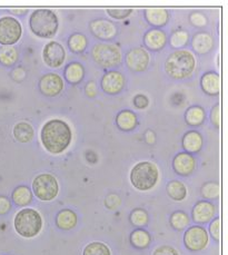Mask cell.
Masks as SVG:
<instances>
[{
  "mask_svg": "<svg viewBox=\"0 0 228 255\" xmlns=\"http://www.w3.org/2000/svg\"><path fill=\"white\" fill-rule=\"evenodd\" d=\"M71 128L61 120H50L42 127L40 138L42 146L51 154H60L70 145Z\"/></svg>",
  "mask_w": 228,
  "mask_h": 255,
  "instance_id": "1",
  "label": "cell"
},
{
  "mask_svg": "<svg viewBox=\"0 0 228 255\" xmlns=\"http://www.w3.org/2000/svg\"><path fill=\"white\" fill-rule=\"evenodd\" d=\"M29 26L31 31L40 38H53L58 30L59 21L50 9H37L31 13Z\"/></svg>",
  "mask_w": 228,
  "mask_h": 255,
  "instance_id": "2",
  "label": "cell"
},
{
  "mask_svg": "<svg viewBox=\"0 0 228 255\" xmlns=\"http://www.w3.org/2000/svg\"><path fill=\"white\" fill-rule=\"evenodd\" d=\"M196 67L194 55L188 50H176L170 54L166 60L165 69L174 79H184L188 77Z\"/></svg>",
  "mask_w": 228,
  "mask_h": 255,
  "instance_id": "3",
  "label": "cell"
},
{
  "mask_svg": "<svg viewBox=\"0 0 228 255\" xmlns=\"http://www.w3.org/2000/svg\"><path fill=\"white\" fill-rule=\"evenodd\" d=\"M158 168L150 162H140L131 169V184L139 191H148L158 182Z\"/></svg>",
  "mask_w": 228,
  "mask_h": 255,
  "instance_id": "4",
  "label": "cell"
},
{
  "mask_svg": "<svg viewBox=\"0 0 228 255\" xmlns=\"http://www.w3.org/2000/svg\"><path fill=\"white\" fill-rule=\"evenodd\" d=\"M42 229V219L37 211L23 209L15 217V230L22 238H35Z\"/></svg>",
  "mask_w": 228,
  "mask_h": 255,
  "instance_id": "5",
  "label": "cell"
},
{
  "mask_svg": "<svg viewBox=\"0 0 228 255\" xmlns=\"http://www.w3.org/2000/svg\"><path fill=\"white\" fill-rule=\"evenodd\" d=\"M93 58L96 63L104 68L116 67L120 64V50L115 45L97 44L92 50Z\"/></svg>",
  "mask_w": 228,
  "mask_h": 255,
  "instance_id": "6",
  "label": "cell"
},
{
  "mask_svg": "<svg viewBox=\"0 0 228 255\" xmlns=\"http://www.w3.org/2000/svg\"><path fill=\"white\" fill-rule=\"evenodd\" d=\"M32 190L39 200L51 201L58 194L59 185L53 175L45 173L35 177L32 182Z\"/></svg>",
  "mask_w": 228,
  "mask_h": 255,
  "instance_id": "7",
  "label": "cell"
},
{
  "mask_svg": "<svg viewBox=\"0 0 228 255\" xmlns=\"http://www.w3.org/2000/svg\"><path fill=\"white\" fill-rule=\"evenodd\" d=\"M22 28L16 18L4 16L0 18V45L12 46L20 39Z\"/></svg>",
  "mask_w": 228,
  "mask_h": 255,
  "instance_id": "8",
  "label": "cell"
},
{
  "mask_svg": "<svg viewBox=\"0 0 228 255\" xmlns=\"http://www.w3.org/2000/svg\"><path fill=\"white\" fill-rule=\"evenodd\" d=\"M185 245L191 251H201L208 243V234L202 226H192L184 236Z\"/></svg>",
  "mask_w": 228,
  "mask_h": 255,
  "instance_id": "9",
  "label": "cell"
},
{
  "mask_svg": "<svg viewBox=\"0 0 228 255\" xmlns=\"http://www.w3.org/2000/svg\"><path fill=\"white\" fill-rule=\"evenodd\" d=\"M42 58L49 67H59L63 65L66 58V51L63 45L57 41H49L48 44H46L44 51H42Z\"/></svg>",
  "mask_w": 228,
  "mask_h": 255,
  "instance_id": "10",
  "label": "cell"
},
{
  "mask_svg": "<svg viewBox=\"0 0 228 255\" xmlns=\"http://www.w3.org/2000/svg\"><path fill=\"white\" fill-rule=\"evenodd\" d=\"M40 92L47 97H54L59 95L64 89V82L59 75L49 73L42 76L39 80Z\"/></svg>",
  "mask_w": 228,
  "mask_h": 255,
  "instance_id": "11",
  "label": "cell"
},
{
  "mask_svg": "<svg viewBox=\"0 0 228 255\" xmlns=\"http://www.w3.org/2000/svg\"><path fill=\"white\" fill-rule=\"evenodd\" d=\"M127 67L132 72H144L148 67L149 55L142 48H132L126 57Z\"/></svg>",
  "mask_w": 228,
  "mask_h": 255,
  "instance_id": "12",
  "label": "cell"
},
{
  "mask_svg": "<svg viewBox=\"0 0 228 255\" xmlns=\"http://www.w3.org/2000/svg\"><path fill=\"white\" fill-rule=\"evenodd\" d=\"M123 86H125V77L119 72H108L104 75L102 79V87L104 91L111 95H115V94L120 93L122 91Z\"/></svg>",
  "mask_w": 228,
  "mask_h": 255,
  "instance_id": "13",
  "label": "cell"
},
{
  "mask_svg": "<svg viewBox=\"0 0 228 255\" xmlns=\"http://www.w3.org/2000/svg\"><path fill=\"white\" fill-rule=\"evenodd\" d=\"M90 30L99 39L109 40L116 35V26L106 19H97L90 22Z\"/></svg>",
  "mask_w": 228,
  "mask_h": 255,
  "instance_id": "14",
  "label": "cell"
},
{
  "mask_svg": "<svg viewBox=\"0 0 228 255\" xmlns=\"http://www.w3.org/2000/svg\"><path fill=\"white\" fill-rule=\"evenodd\" d=\"M173 166L175 172L182 176H187L192 174L196 166V160L193 157V155L186 152L179 153L175 156Z\"/></svg>",
  "mask_w": 228,
  "mask_h": 255,
  "instance_id": "15",
  "label": "cell"
},
{
  "mask_svg": "<svg viewBox=\"0 0 228 255\" xmlns=\"http://www.w3.org/2000/svg\"><path fill=\"white\" fill-rule=\"evenodd\" d=\"M216 209L211 202H198L193 209V219L197 223H207L215 215Z\"/></svg>",
  "mask_w": 228,
  "mask_h": 255,
  "instance_id": "16",
  "label": "cell"
},
{
  "mask_svg": "<svg viewBox=\"0 0 228 255\" xmlns=\"http://www.w3.org/2000/svg\"><path fill=\"white\" fill-rule=\"evenodd\" d=\"M201 84L203 91L208 95H218L221 93V77L216 73L208 72L204 74Z\"/></svg>",
  "mask_w": 228,
  "mask_h": 255,
  "instance_id": "17",
  "label": "cell"
},
{
  "mask_svg": "<svg viewBox=\"0 0 228 255\" xmlns=\"http://www.w3.org/2000/svg\"><path fill=\"white\" fill-rule=\"evenodd\" d=\"M146 19L156 27L166 25L169 20V12L164 8H148L145 10Z\"/></svg>",
  "mask_w": 228,
  "mask_h": 255,
  "instance_id": "18",
  "label": "cell"
},
{
  "mask_svg": "<svg viewBox=\"0 0 228 255\" xmlns=\"http://www.w3.org/2000/svg\"><path fill=\"white\" fill-rule=\"evenodd\" d=\"M167 41V37L163 30L151 29L145 35V44L148 48L159 50L163 48Z\"/></svg>",
  "mask_w": 228,
  "mask_h": 255,
  "instance_id": "19",
  "label": "cell"
},
{
  "mask_svg": "<svg viewBox=\"0 0 228 255\" xmlns=\"http://www.w3.org/2000/svg\"><path fill=\"white\" fill-rule=\"evenodd\" d=\"M203 146V137L202 135L196 130H191L185 134L183 138V147L186 152L197 153L201 150Z\"/></svg>",
  "mask_w": 228,
  "mask_h": 255,
  "instance_id": "20",
  "label": "cell"
},
{
  "mask_svg": "<svg viewBox=\"0 0 228 255\" xmlns=\"http://www.w3.org/2000/svg\"><path fill=\"white\" fill-rule=\"evenodd\" d=\"M12 133L18 141H20V143H28V141H30L34 138L35 130L29 123L20 122L17 123L15 127H13Z\"/></svg>",
  "mask_w": 228,
  "mask_h": 255,
  "instance_id": "21",
  "label": "cell"
},
{
  "mask_svg": "<svg viewBox=\"0 0 228 255\" xmlns=\"http://www.w3.org/2000/svg\"><path fill=\"white\" fill-rule=\"evenodd\" d=\"M56 224L59 229L68 231L77 225V215L71 210L60 211L56 217Z\"/></svg>",
  "mask_w": 228,
  "mask_h": 255,
  "instance_id": "22",
  "label": "cell"
},
{
  "mask_svg": "<svg viewBox=\"0 0 228 255\" xmlns=\"http://www.w3.org/2000/svg\"><path fill=\"white\" fill-rule=\"evenodd\" d=\"M213 45L214 40L212 36L206 32H198L193 38L194 49L199 54H207L213 48Z\"/></svg>",
  "mask_w": 228,
  "mask_h": 255,
  "instance_id": "23",
  "label": "cell"
},
{
  "mask_svg": "<svg viewBox=\"0 0 228 255\" xmlns=\"http://www.w3.org/2000/svg\"><path fill=\"white\" fill-rule=\"evenodd\" d=\"M116 124L121 130H132L137 125L136 114L131 111H121L116 117Z\"/></svg>",
  "mask_w": 228,
  "mask_h": 255,
  "instance_id": "24",
  "label": "cell"
},
{
  "mask_svg": "<svg viewBox=\"0 0 228 255\" xmlns=\"http://www.w3.org/2000/svg\"><path fill=\"white\" fill-rule=\"evenodd\" d=\"M85 76V69L82 64L70 63L65 69V77L70 84H78L83 80Z\"/></svg>",
  "mask_w": 228,
  "mask_h": 255,
  "instance_id": "25",
  "label": "cell"
},
{
  "mask_svg": "<svg viewBox=\"0 0 228 255\" xmlns=\"http://www.w3.org/2000/svg\"><path fill=\"white\" fill-rule=\"evenodd\" d=\"M19 57L18 50L13 46H1L0 47V64L10 67L17 63Z\"/></svg>",
  "mask_w": 228,
  "mask_h": 255,
  "instance_id": "26",
  "label": "cell"
},
{
  "mask_svg": "<svg viewBox=\"0 0 228 255\" xmlns=\"http://www.w3.org/2000/svg\"><path fill=\"white\" fill-rule=\"evenodd\" d=\"M12 200L18 206H26L32 201V193L29 187L18 186L12 192Z\"/></svg>",
  "mask_w": 228,
  "mask_h": 255,
  "instance_id": "27",
  "label": "cell"
},
{
  "mask_svg": "<svg viewBox=\"0 0 228 255\" xmlns=\"http://www.w3.org/2000/svg\"><path fill=\"white\" fill-rule=\"evenodd\" d=\"M185 121L188 125L198 126L202 125L205 121V111L199 106H194L188 108L186 114H185Z\"/></svg>",
  "mask_w": 228,
  "mask_h": 255,
  "instance_id": "28",
  "label": "cell"
},
{
  "mask_svg": "<svg viewBox=\"0 0 228 255\" xmlns=\"http://www.w3.org/2000/svg\"><path fill=\"white\" fill-rule=\"evenodd\" d=\"M168 195L175 201H183L187 195L186 186L179 181H172L167 185Z\"/></svg>",
  "mask_w": 228,
  "mask_h": 255,
  "instance_id": "29",
  "label": "cell"
},
{
  "mask_svg": "<svg viewBox=\"0 0 228 255\" xmlns=\"http://www.w3.org/2000/svg\"><path fill=\"white\" fill-rule=\"evenodd\" d=\"M130 242L137 249H145L150 244V235L144 230H136L130 235Z\"/></svg>",
  "mask_w": 228,
  "mask_h": 255,
  "instance_id": "30",
  "label": "cell"
},
{
  "mask_svg": "<svg viewBox=\"0 0 228 255\" xmlns=\"http://www.w3.org/2000/svg\"><path fill=\"white\" fill-rule=\"evenodd\" d=\"M87 42V38L83 34H74L68 39V46L73 53L80 54L86 49Z\"/></svg>",
  "mask_w": 228,
  "mask_h": 255,
  "instance_id": "31",
  "label": "cell"
},
{
  "mask_svg": "<svg viewBox=\"0 0 228 255\" xmlns=\"http://www.w3.org/2000/svg\"><path fill=\"white\" fill-rule=\"evenodd\" d=\"M83 255H111V250L106 244L101 242H93L84 250Z\"/></svg>",
  "mask_w": 228,
  "mask_h": 255,
  "instance_id": "32",
  "label": "cell"
},
{
  "mask_svg": "<svg viewBox=\"0 0 228 255\" xmlns=\"http://www.w3.org/2000/svg\"><path fill=\"white\" fill-rule=\"evenodd\" d=\"M188 223H189V219L185 212L177 211L170 216V225H172L175 230L182 231L186 228Z\"/></svg>",
  "mask_w": 228,
  "mask_h": 255,
  "instance_id": "33",
  "label": "cell"
},
{
  "mask_svg": "<svg viewBox=\"0 0 228 255\" xmlns=\"http://www.w3.org/2000/svg\"><path fill=\"white\" fill-rule=\"evenodd\" d=\"M202 195L205 198H217L221 195V186L216 182H208L202 187Z\"/></svg>",
  "mask_w": 228,
  "mask_h": 255,
  "instance_id": "34",
  "label": "cell"
},
{
  "mask_svg": "<svg viewBox=\"0 0 228 255\" xmlns=\"http://www.w3.org/2000/svg\"><path fill=\"white\" fill-rule=\"evenodd\" d=\"M130 222L135 226H144L148 223V214L141 209L134 210L130 214Z\"/></svg>",
  "mask_w": 228,
  "mask_h": 255,
  "instance_id": "35",
  "label": "cell"
},
{
  "mask_svg": "<svg viewBox=\"0 0 228 255\" xmlns=\"http://www.w3.org/2000/svg\"><path fill=\"white\" fill-rule=\"evenodd\" d=\"M188 41V34L185 30L175 31L172 36V46L178 48V47L185 46Z\"/></svg>",
  "mask_w": 228,
  "mask_h": 255,
  "instance_id": "36",
  "label": "cell"
},
{
  "mask_svg": "<svg viewBox=\"0 0 228 255\" xmlns=\"http://www.w3.org/2000/svg\"><path fill=\"white\" fill-rule=\"evenodd\" d=\"M132 12V9L125 8V9H119V8H108L107 13L113 18H116V19H125Z\"/></svg>",
  "mask_w": 228,
  "mask_h": 255,
  "instance_id": "37",
  "label": "cell"
},
{
  "mask_svg": "<svg viewBox=\"0 0 228 255\" xmlns=\"http://www.w3.org/2000/svg\"><path fill=\"white\" fill-rule=\"evenodd\" d=\"M221 229H222V221L220 217L214 220L210 226V232L212 238L215 241H221Z\"/></svg>",
  "mask_w": 228,
  "mask_h": 255,
  "instance_id": "38",
  "label": "cell"
},
{
  "mask_svg": "<svg viewBox=\"0 0 228 255\" xmlns=\"http://www.w3.org/2000/svg\"><path fill=\"white\" fill-rule=\"evenodd\" d=\"M134 105L136 108H138V110H145L146 107H148L149 105V99L147 96L142 95V94H138V95H136L134 97Z\"/></svg>",
  "mask_w": 228,
  "mask_h": 255,
  "instance_id": "39",
  "label": "cell"
},
{
  "mask_svg": "<svg viewBox=\"0 0 228 255\" xmlns=\"http://www.w3.org/2000/svg\"><path fill=\"white\" fill-rule=\"evenodd\" d=\"M191 22L196 27H204L207 23L206 17L202 12H193L191 15Z\"/></svg>",
  "mask_w": 228,
  "mask_h": 255,
  "instance_id": "40",
  "label": "cell"
},
{
  "mask_svg": "<svg viewBox=\"0 0 228 255\" xmlns=\"http://www.w3.org/2000/svg\"><path fill=\"white\" fill-rule=\"evenodd\" d=\"M120 197L118 196L117 194H109L107 197H106V200H105V204H106V206L108 207V209H111V210H115V209H117L118 206L120 205Z\"/></svg>",
  "mask_w": 228,
  "mask_h": 255,
  "instance_id": "41",
  "label": "cell"
},
{
  "mask_svg": "<svg viewBox=\"0 0 228 255\" xmlns=\"http://www.w3.org/2000/svg\"><path fill=\"white\" fill-rule=\"evenodd\" d=\"M211 121L214 125H215L217 128L221 127V105L220 104H216L215 106L213 107L211 112Z\"/></svg>",
  "mask_w": 228,
  "mask_h": 255,
  "instance_id": "42",
  "label": "cell"
},
{
  "mask_svg": "<svg viewBox=\"0 0 228 255\" xmlns=\"http://www.w3.org/2000/svg\"><path fill=\"white\" fill-rule=\"evenodd\" d=\"M153 255H179V254L174 248L168 247V245H163V247H160L156 250Z\"/></svg>",
  "mask_w": 228,
  "mask_h": 255,
  "instance_id": "43",
  "label": "cell"
},
{
  "mask_svg": "<svg viewBox=\"0 0 228 255\" xmlns=\"http://www.w3.org/2000/svg\"><path fill=\"white\" fill-rule=\"evenodd\" d=\"M11 209L10 201L6 196H0V215L7 214Z\"/></svg>",
  "mask_w": 228,
  "mask_h": 255,
  "instance_id": "44",
  "label": "cell"
},
{
  "mask_svg": "<svg viewBox=\"0 0 228 255\" xmlns=\"http://www.w3.org/2000/svg\"><path fill=\"white\" fill-rule=\"evenodd\" d=\"M86 94L88 97H95V95L97 94V88H96V84L94 82H89L86 86Z\"/></svg>",
  "mask_w": 228,
  "mask_h": 255,
  "instance_id": "45",
  "label": "cell"
},
{
  "mask_svg": "<svg viewBox=\"0 0 228 255\" xmlns=\"http://www.w3.org/2000/svg\"><path fill=\"white\" fill-rule=\"evenodd\" d=\"M11 77L15 80H17V82H21V78L25 77V70L21 69V68L15 69L11 74Z\"/></svg>",
  "mask_w": 228,
  "mask_h": 255,
  "instance_id": "46",
  "label": "cell"
},
{
  "mask_svg": "<svg viewBox=\"0 0 228 255\" xmlns=\"http://www.w3.org/2000/svg\"><path fill=\"white\" fill-rule=\"evenodd\" d=\"M145 138L149 144H154L155 139H156V136L154 134V131L153 130H147L146 134H145Z\"/></svg>",
  "mask_w": 228,
  "mask_h": 255,
  "instance_id": "47",
  "label": "cell"
},
{
  "mask_svg": "<svg viewBox=\"0 0 228 255\" xmlns=\"http://www.w3.org/2000/svg\"><path fill=\"white\" fill-rule=\"evenodd\" d=\"M10 12L15 13V15H25V13L28 12L27 8H11Z\"/></svg>",
  "mask_w": 228,
  "mask_h": 255,
  "instance_id": "48",
  "label": "cell"
}]
</instances>
